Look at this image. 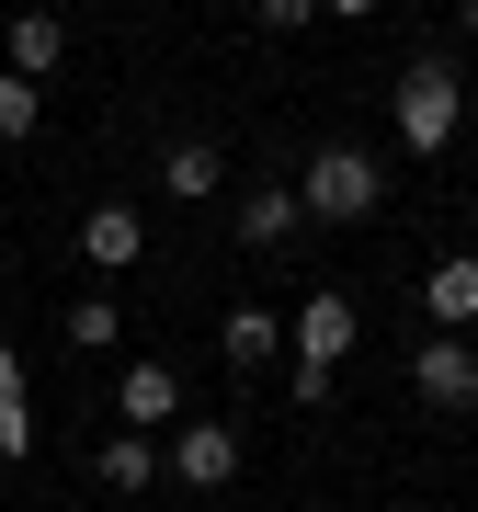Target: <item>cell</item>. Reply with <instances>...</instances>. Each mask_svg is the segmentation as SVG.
I'll list each match as a JSON object with an SVG mask.
<instances>
[{
	"mask_svg": "<svg viewBox=\"0 0 478 512\" xmlns=\"http://www.w3.org/2000/svg\"><path fill=\"white\" fill-rule=\"evenodd\" d=\"M456 23H467V46H478V0H456Z\"/></svg>",
	"mask_w": 478,
	"mask_h": 512,
	"instance_id": "ffe728a7",
	"label": "cell"
},
{
	"mask_svg": "<svg viewBox=\"0 0 478 512\" xmlns=\"http://www.w3.org/2000/svg\"><path fill=\"white\" fill-rule=\"evenodd\" d=\"M114 410H126V433H171V421H183V376L148 353V365H126V376H114Z\"/></svg>",
	"mask_w": 478,
	"mask_h": 512,
	"instance_id": "8992f818",
	"label": "cell"
},
{
	"mask_svg": "<svg viewBox=\"0 0 478 512\" xmlns=\"http://www.w3.org/2000/svg\"><path fill=\"white\" fill-rule=\"evenodd\" d=\"M46 126V80H23V69H0V148H23Z\"/></svg>",
	"mask_w": 478,
	"mask_h": 512,
	"instance_id": "5bb4252c",
	"label": "cell"
},
{
	"mask_svg": "<svg viewBox=\"0 0 478 512\" xmlns=\"http://www.w3.org/2000/svg\"><path fill=\"white\" fill-rule=\"evenodd\" d=\"M92 478L114 501H137L148 478H160V433H114V444H92Z\"/></svg>",
	"mask_w": 478,
	"mask_h": 512,
	"instance_id": "8fae6325",
	"label": "cell"
},
{
	"mask_svg": "<svg viewBox=\"0 0 478 512\" xmlns=\"http://www.w3.org/2000/svg\"><path fill=\"white\" fill-rule=\"evenodd\" d=\"M296 205H308L319 228H365L376 205H387V171H376V148H319V160L296 171Z\"/></svg>",
	"mask_w": 478,
	"mask_h": 512,
	"instance_id": "3957f363",
	"label": "cell"
},
{
	"mask_svg": "<svg viewBox=\"0 0 478 512\" xmlns=\"http://www.w3.org/2000/svg\"><path fill=\"white\" fill-rule=\"evenodd\" d=\"M12 387H23V353H12V342H0V399H12Z\"/></svg>",
	"mask_w": 478,
	"mask_h": 512,
	"instance_id": "d6986e66",
	"label": "cell"
},
{
	"mask_svg": "<svg viewBox=\"0 0 478 512\" xmlns=\"http://www.w3.org/2000/svg\"><path fill=\"white\" fill-rule=\"evenodd\" d=\"M296 228H308V205H296V183H239V239H251V251H285Z\"/></svg>",
	"mask_w": 478,
	"mask_h": 512,
	"instance_id": "ba28073f",
	"label": "cell"
},
{
	"mask_svg": "<svg viewBox=\"0 0 478 512\" xmlns=\"http://www.w3.org/2000/svg\"><path fill=\"white\" fill-rule=\"evenodd\" d=\"M467 148H478V92H467Z\"/></svg>",
	"mask_w": 478,
	"mask_h": 512,
	"instance_id": "44dd1931",
	"label": "cell"
},
{
	"mask_svg": "<svg viewBox=\"0 0 478 512\" xmlns=\"http://www.w3.org/2000/svg\"><path fill=\"white\" fill-rule=\"evenodd\" d=\"M23 456H35V387L0 399V467H23Z\"/></svg>",
	"mask_w": 478,
	"mask_h": 512,
	"instance_id": "2e32d148",
	"label": "cell"
},
{
	"mask_svg": "<svg viewBox=\"0 0 478 512\" xmlns=\"http://www.w3.org/2000/svg\"><path fill=\"white\" fill-rule=\"evenodd\" d=\"M80 262H92V274H137L148 262V217L137 205H92V217H80Z\"/></svg>",
	"mask_w": 478,
	"mask_h": 512,
	"instance_id": "52a82bcc",
	"label": "cell"
},
{
	"mask_svg": "<svg viewBox=\"0 0 478 512\" xmlns=\"http://www.w3.org/2000/svg\"><path fill=\"white\" fill-rule=\"evenodd\" d=\"M0 57H12V23H0Z\"/></svg>",
	"mask_w": 478,
	"mask_h": 512,
	"instance_id": "7402d4cb",
	"label": "cell"
},
{
	"mask_svg": "<svg viewBox=\"0 0 478 512\" xmlns=\"http://www.w3.org/2000/svg\"><path fill=\"white\" fill-rule=\"evenodd\" d=\"M217 342H228V365H262V353H285V319H274V308H251V296H239Z\"/></svg>",
	"mask_w": 478,
	"mask_h": 512,
	"instance_id": "7c38bea8",
	"label": "cell"
},
{
	"mask_svg": "<svg viewBox=\"0 0 478 512\" xmlns=\"http://www.w3.org/2000/svg\"><path fill=\"white\" fill-rule=\"evenodd\" d=\"M422 308H433V330H478V262L467 251L422 262Z\"/></svg>",
	"mask_w": 478,
	"mask_h": 512,
	"instance_id": "9c48e42d",
	"label": "cell"
},
{
	"mask_svg": "<svg viewBox=\"0 0 478 512\" xmlns=\"http://www.w3.org/2000/svg\"><path fill=\"white\" fill-rule=\"evenodd\" d=\"M285 342H296L285 399H296V410H319V399H331V376H342V353H353V296H331V285H319L308 308L285 319Z\"/></svg>",
	"mask_w": 478,
	"mask_h": 512,
	"instance_id": "7a4b0ae2",
	"label": "cell"
},
{
	"mask_svg": "<svg viewBox=\"0 0 478 512\" xmlns=\"http://www.w3.org/2000/svg\"><path fill=\"white\" fill-rule=\"evenodd\" d=\"M387 126H399L410 160H444V148L467 137V69L456 57H410L399 92H387Z\"/></svg>",
	"mask_w": 478,
	"mask_h": 512,
	"instance_id": "6da1fadb",
	"label": "cell"
},
{
	"mask_svg": "<svg viewBox=\"0 0 478 512\" xmlns=\"http://www.w3.org/2000/svg\"><path fill=\"white\" fill-rule=\"evenodd\" d=\"M160 467L171 478H183V490H228V478H239V421H171V433H160Z\"/></svg>",
	"mask_w": 478,
	"mask_h": 512,
	"instance_id": "277c9868",
	"label": "cell"
},
{
	"mask_svg": "<svg viewBox=\"0 0 478 512\" xmlns=\"http://www.w3.org/2000/svg\"><path fill=\"white\" fill-rule=\"evenodd\" d=\"M251 23H262V35H308L319 0H251Z\"/></svg>",
	"mask_w": 478,
	"mask_h": 512,
	"instance_id": "e0dca14e",
	"label": "cell"
},
{
	"mask_svg": "<svg viewBox=\"0 0 478 512\" xmlns=\"http://www.w3.org/2000/svg\"><path fill=\"white\" fill-rule=\"evenodd\" d=\"M57 46H69V35H57V12H12V57H0V69L46 80V69H57Z\"/></svg>",
	"mask_w": 478,
	"mask_h": 512,
	"instance_id": "4fadbf2b",
	"label": "cell"
},
{
	"mask_svg": "<svg viewBox=\"0 0 478 512\" xmlns=\"http://www.w3.org/2000/svg\"><path fill=\"white\" fill-rule=\"evenodd\" d=\"M69 342H80V353H114V342H126V319H114V296H80V308H69Z\"/></svg>",
	"mask_w": 478,
	"mask_h": 512,
	"instance_id": "9a60e30c",
	"label": "cell"
},
{
	"mask_svg": "<svg viewBox=\"0 0 478 512\" xmlns=\"http://www.w3.org/2000/svg\"><path fill=\"white\" fill-rule=\"evenodd\" d=\"M410 387H422V410H478V342H467V330L410 342Z\"/></svg>",
	"mask_w": 478,
	"mask_h": 512,
	"instance_id": "5b68a950",
	"label": "cell"
},
{
	"mask_svg": "<svg viewBox=\"0 0 478 512\" xmlns=\"http://www.w3.org/2000/svg\"><path fill=\"white\" fill-rule=\"evenodd\" d=\"M217 183H228V148H217V137H183V148L160 160V194H171V205H217Z\"/></svg>",
	"mask_w": 478,
	"mask_h": 512,
	"instance_id": "30bf717a",
	"label": "cell"
},
{
	"mask_svg": "<svg viewBox=\"0 0 478 512\" xmlns=\"http://www.w3.org/2000/svg\"><path fill=\"white\" fill-rule=\"evenodd\" d=\"M319 12H342V23H365V12H387V0H319Z\"/></svg>",
	"mask_w": 478,
	"mask_h": 512,
	"instance_id": "ac0fdd59",
	"label": "cell"
}]
</instances>
